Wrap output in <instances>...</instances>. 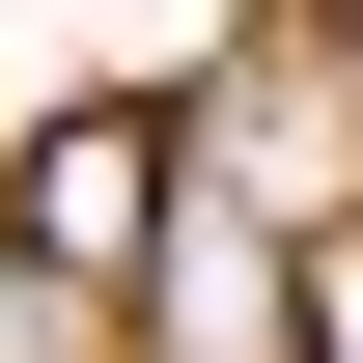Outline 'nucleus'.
<instances>
[{
  "instance_id": "nucleus-1",
  "label": "nucleus",
  "mask_w": 363,
  "mask_h": 363,
  "mask_svg": "<svg viewBox=\"0 0 363 363\" xmlns=\"http://www.w3.org/2000/svg\"><path fill=\"white\" fill-rule=\"evenodd\" d=\"M168 196H196V168H168V112H140V84H84V112L28 140V168H0V252H56V279L112 308V279L168 252Z\"/></svg>"
},
{
  "instance_id": "nucleus-2",
  "label": "nucleus",
  "mask_w": 363,
  "mask_h": 363,
  "mask_svg": "<svg viewBox=\"0 0 363 363\" xmlns=\"http://www.w3.org/2000/svg\"><path fill=\"white\" fill-rule=\"evenodd\" d=\"M140 308H168V363H308V252H279V224H196V196H168Z\"/></svg>"
},
{
  "instance_id": "nucleus-3",
  "label": "nucleus",
  "mask_w": 363,
  "mask_h": 363,
  "mask_svg": "<svg viewBox=\"0 0 363 363\" xmlns=\"http://www.w3.org/2000/svg\"><path fill=\"white\" fill-rule=\"evenodd\" d=\"M112 308H84V279H56V252H0V363H84Z\"/></svg>"
},
{
  "instance_id": "nucleus-4",
  "label": "nucleus",
  "mask_w": 363,
  "mask_h": 363,
  "mask_svg": "<svg viewBox=\"0 0 363 363\" xmlns=\"http://www.w3.org/2000/svg\"><path fill=\"white\" fill-rule=\"evenodd\" d=\"M335 84H363V0H335Z\"/></svg>"
}]
</instances>
